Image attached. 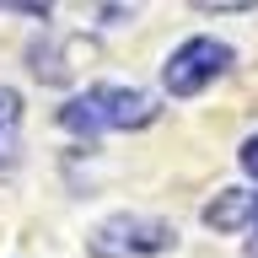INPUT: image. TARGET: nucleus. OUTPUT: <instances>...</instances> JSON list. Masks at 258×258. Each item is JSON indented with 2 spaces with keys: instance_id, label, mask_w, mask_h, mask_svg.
Masks as SVG:
<instances>
[{
  "instance_id": "obj_1",
  "label": "nucleus",
  "mask_w": 258,
  "mask_h": 258,
  "mask_svg": "<svg viewBox=\"0 0 258 258\" xmlns=\"http://www.w3.org/2000/svg\"><path fill=\"white\" fill-rule=\"evenodd\" d=\"M156 97L151 92H135V86H92V92L70 97L59 108V124L70 135H108V129H145L156 118Z\"/></svg>"
},
{
  "instance_id": "obj_2",
  "label": "nucleus",
  "mask_w": 258,
  "mask_h": 258,
  "mask_svg": "<svg viewBox=\"0 0 258 258\" xmlns=\"http://www.w3.org/2000/svg\"><path fill=\"white\" fill-rule=\"evenodd\" d=\"M177 242V231L167 221L151 215H113L92 231V253L97 258H145V253H167Z\"/></svg>"
},
{
  "instance_id": "obj_3",
  "label": "nucleus",
  "mask_w": 258,
  "mask_h": 258,
  "mask_svg": "<svg viewBox=\"0 0 258 258\" xmlns=\"http://www.w3.org/2000/svg\"><path fill=\"white\" fill-rule=\"evenodd\" d=\"M226 64H231V48L221 38H188L183 48H172V59L161 64V81H167L172 97H194V92H205Z\"/></svg>"
},
{
  "instance_id": "obj_4",
  "label": "nucleus",
  "mask_w": 258,
  "mask_h": 258,
  "mask_svg": "<svg viewBox=\"0 0 258 258\" xmlns=\"http://www.w3.org/2000/svg\"><path fill=\"white\" fill-rule=\"evenodd\" d=\"M253 215H258V194H247V188H221V194L205 205V226H210V231L253 226Z\"/></svg>"
},
{
  "instance_id": "obj_5",
  "label": "nucleus",
  "mask_w": 258,
  "mask_h": 258,
  "mask_svg": "<svg viewBox=\"0 0 258 258\" xmlns=\"http://www.w3.org/2000/svg\"><path fill=\"white\" fill-rule=\"evenodd\" d=\"M16 161H22V97L16 86H0V177H11Z\"/></svg>"
},
{
  "instance_id": "obj_6",
  "label": "nucleus",
  "mask_w": 258,
  "mask_h": 258,
  "mask_svg": "<svg viewBox=\"0 0 258 258\" xmlns=\"http://www.w3.org/2000/svg\"><path fill=\"white\" fill-rule=\"evenodd\" d=\"M242 167L258 177V135H247V145H242Z\"/></svg>"
},
{
  "instance_id": "obj_7",
  "label": "nucleus",
  "mask_w": 258,
  "mask_h": 258,
  "mask_svg": "<svg viewBox=\"0 0 258 258\" xmlns=\"http://www.w3.org/2000/svg\"><path fill=\"white\" fill-rule=\"evenodd\" d=\"M253 258H258V215H253Z\"/></svg>"
}]
</instances>
